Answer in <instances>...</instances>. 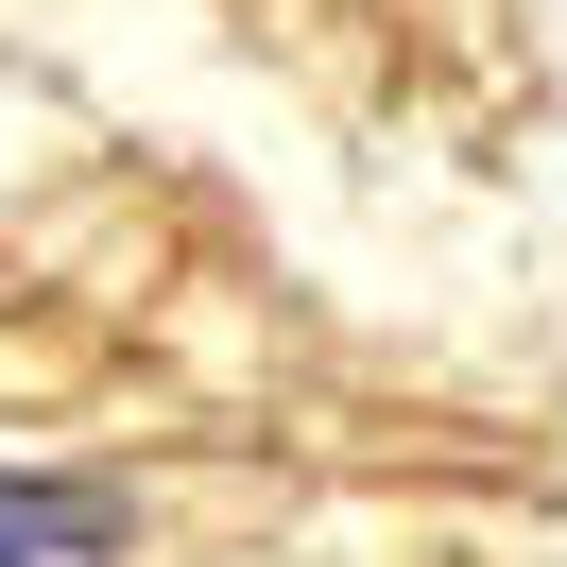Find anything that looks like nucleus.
<instances>
[{"instance_id":"nucleus-1","label":"nucleus","mask_w":567,"mask_h":567,"mask_svg":"<svg viewBox=\"0 0 567 567\" xmlns=\"http://www.w3.org/2000/svg\"><path fill=\"white\" fill-rule=\"evenodd\" d=\"M0 567H138V498L121 482H52V464H0Z\"/></svg>"}]
</instances>
